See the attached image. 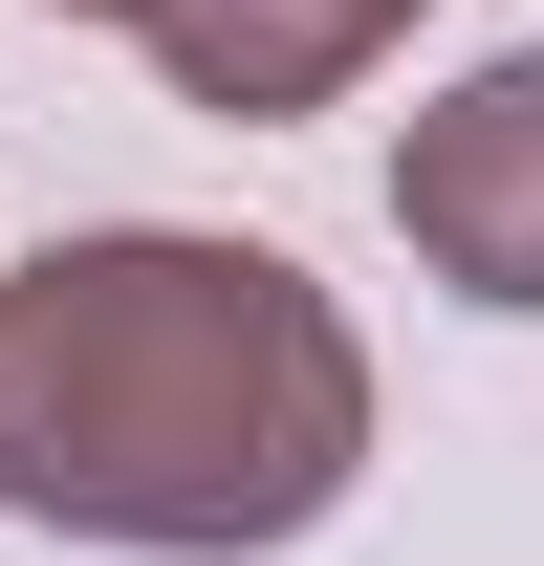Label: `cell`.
<instances>
[{
  "label": "cell",
  "instance_id": "cell-5",
  "mask_svg": "<svg viewBox=\"0 0 544 566\" xmlns=\"http://www.w3.org/2000/svg\"><path fill=\"white\" fill-rule=\"evenodd\" d=\"M348 22H370V44H393V22H414V0H348Z\"/></svg>",
  "mask_w": 544,
  "mask_h": 566
},
{
  "label": "cell",
  "instance_id": "cell-2",
  "mask_svg": "<svg viewBox=\"0 0 544 566\" xmlns=\"http://www.w3.org/2000/svg\"><path fill=\"white\" fill-rule=\"evenodd\" d=\"M393 240L458 305H544V44H501L479 87H436L393 153Z\"/></svg>",
  "mask_w": 544,
  "mask_h": 566
},
{
  "label": "cell",
  "instance_id": "cell-1",
  "mask_svg": "<svg viewBox=\"0 0 544 566\" xmlns=\"http://www.w3.org/2000/svg\"><path fill=\"white\" fill-rule=\"evenodd\" d=\"M370 480V349L283 240H44L0 283V501L66 545L240 566Z\"/></svg>",
  "mask_w": 544,
  "mask_h": 566
},
{
  "label": "cell",
  "instance_id": "cell-4",
  "mask_svg": "<svg viewBox=\"0 0 544 566\" xmlns=\"http://www.w3.org/2000/svg\"><path fill=\"white\" fill-rule=\"evenodd\" d=\"M66 22H132V44H153V0H66Z\"/></svg>",
  "mask_w": 544,
  "mask_h": 566
},
{
  "label": "cell",
  "instance_id": "cell-3",
  "mask_svg": "<svg viewBox=\"0 0 544 566\" xmlns=\"http://www.w3.org/2000/svg\"><path fill=\"white\" fill-rule=\"evenodd\" d=\"M153 66H175V109H218V132H283V109H327V87L370 66V22H348V0H153Z\"/></svg>",
  "mask_w": 544,
  "mask_h": 566
}]
</instances>
